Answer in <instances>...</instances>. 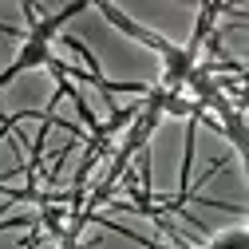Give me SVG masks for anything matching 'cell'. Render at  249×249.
Instances as JSON below:
<instances>
[{
	"mask_svg": "<svg viewBox=\"0 0 249 249\" xmlns=\"http://www.w3.org/2000/svg\"><path fill=\"white\" fill-rule=\"evenodd\" d=\"M194 68H198V52L194 48L166 44V52H162V87L170 95H178V87H186V79L194 75Z\"/></svg>",
	"mask_w": 249,
	"mask_h": 249,
	"instance_id": "cell-1",
	"label": "cell"
},
{
	"mask_svg": "<svg viewBox=\"0 0 249 249\" xmlns=\"http://www.w3.org/2000/svg\"><path fill=\"white\" fill-rule=\"evenodd\" d=\"M213 107H217V115H222V131H226V139L241 150V162H245V170H249V127H245V119H241L222 95L213 99Z\"/></svg>",
	"mask_w": 249,
	"mask_h": 249,
	"instance_id": "cell-2",
	"label": "cell"
},
{
	"mask_svg": "<svg viewBox=\"0 0 249 249\" xmlns=\"http://www.w3.org/2000/svg\"><path fill=\"white\" fill-rule=\"evenodd\" d=\"M48 64H52V48L40 44V40H24V48H20V55H16V64H12L8 75H16V71H32V68H48Z\"/></svg>",
	"mask_w": 249,
	"mask_h": 249,
	"instance_id": "cell-3",
	"label": "cell"
},
{
	"mask_svg": "<svg viewBox=\"0 0 249 249\" xmlns=\"http://www.w3.org/2000/svg\"><path fill=\"white\" fill-rule=\"evenodd\" d=\"M206 249H249V233H245L241 226H230V230H222V233H213Z\"/></svg>",
	"mask_w": 249,
	"mask_h": 249,
	"instance_id": "cell-4",
	"label": "cell"
},
{
	"mask_svg": "<svg viewBox=\"0 0 249 249\" xmlns=\"http://www.w3.org/2000/svg\"><path fill=\"white\" fill-rule=\"evenodd\" d=\"M59 217H64L59 210H44V226H48L52 233H59Z\"/></svg>",
	"mask_w": 249,
	"mask_h": 249,
	"instance_id": "cell-5",
	"label": "cell"
},
{
	"mask_svg": "<svg viewBox=\"0 0 249 249\" xmlns=\"http://www.w3.org/2000/svg\"><path fill=\"white\" fill-rule=\"evenodd\" d=\"M245 233H249V222H245Z\"/></svg>",
	"mask_w": 249,
	"mask_h": 249,
	"instance_id": "cell-6",
	"label": "cell"
}]
</instances>
